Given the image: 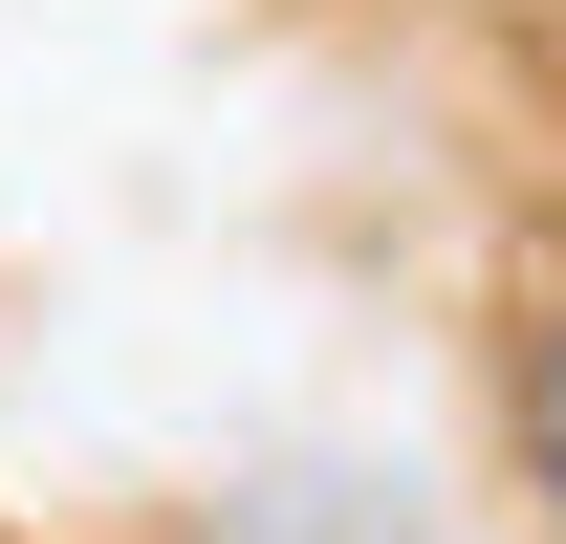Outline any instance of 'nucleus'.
Instances as JSON below:
<instances>
[{
    "label": "nucleus",
    "mask_w": 566,
    "mask_h": 544,
    "mask_svg": "<svg viewBox=\"0 0 566 544\" xmlns=\"http://www.w3.org/2000/svg\"><path fill=\"white\" fill-rule=\"evenodd\" d=\"M501 414H523V479H545V523H566V305L523 327V370H501Z\"/></svg>",
    "instance_id": "f257e3e1"
},
{
    "label": "nucleus",
    "mask_w": 566,
    "mask_h": 544,
    "mask_svg": "<svg viewBox=\"0 0 566 544\" xmlns=\"http://www.w3.org/2000/svg\"><path fill=\"white\" fill-rule=\"evenodd\" d=\"M545 66H566V0H545Z\"/></svg>",
    "instance_id": "f03ea898"
}]
</instances>
